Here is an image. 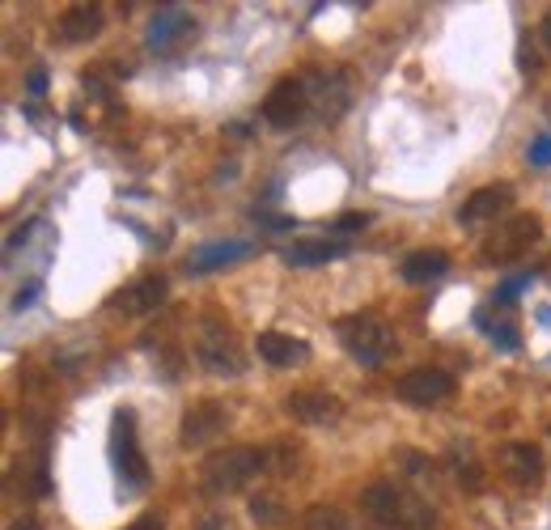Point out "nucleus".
<instances>
[{
	"mask_svg": "<svg viewBox=\"0 0 551 530\" xmlns=\"http://www.w3.org/2000/svg\"><path fill=\"white\" fill-rule=\"evenodd\" d=\"M395 391H399L403 403H412V408H433V403H441L454 391V378L446 374V369H412Z\"/></svg>",
	"mask_w": 551,
	"mask_h": 530,
	"instance_id": "11",
	"label": "nucleus"
},
{
	"mask_svg": "<svg viewBox=\"0 0 551 530\" xmlns=\"http://www.w3.org/2000/svg\"><path fill=\"white\" fill-rule=\"evenodd\" d=\"M26 90H30V98H43V94H47V73H43V68H30Z\"/></svg>",
	"mask_w": 551,
	"mask_h": 530,
	"instance_id": "31",
	"label": "nucleus"
},
{
	"mask_svg": "<svg viewBox=\"0 0 551 530\" xmlns=\"http://www.w3.org/2000/svg\"><path fill=\"white\" fill-rule=\"evenodd\" d=\"M475 323L488 331V340L501 348V352H518V348H522L518 327H509V323H488V310H475Z\"/></svg>",
	"mask_w": 551,
	"mask_h": 530,
	"instance_id": "23",
	"label": "nucleus"
},
{
	"mask_svg": "<svg viewBox=\"0 0 551 530\" xmlns=\"http://www.w3.org/2000/svg\"><path fill=\"white\" fill-rule=\"evenodd\" d=\"M306 115H310V98H306L301 77H289V81L272 85L268 98H263V119H268L272 128H297Z\"/></svg>",
	"mask_w": 551,
	"mask_h": 530,
	"instance_id": "10",
	"label": "nucleus"
},
{
	"mask_svg": "<svg viewBox=\"0 0 551 530\" xmlns=\"http://www.w3.org/2000/svg\"><path fill=\"white\" fill-rule=\"evenodd\" d=\"M81 85H85V94H94V98H102V102H111V85L102 81V73H90V68H85V73H81Z\"/></svg>",
	"mask_w": 551,
	"mask_h": 530,
	"instance_id": "28",
	"label": "nucleus"
},
{
	"mask_svg": "<svg viewBox=\"0 0 551 530\" xmlns=\"http://www.w3.org/2000/svg\"><path fill=\"white\" fill-rule=\"evenodd\" d=\"M128 530H166V518H162V514H140Z\"/></svg>",
	"mask_w": 551,
	"mask_h": 530,
	"instance_id": "32",
	"label": "nucleus"
},
{
	"mask_svg": "<svg viewBox=\"0 0 551 530\" xmlns=\"http://www.w3.org/2000/svg\"><path fill=\"white\" fill-rule=\"evenodd\" d=\"M191 13H183L179 5H166V9H157L153 13V22H149V43L153 47H170V43H179L183 34H191Z\"/></svg>",
	"mask_w": 551,
	"mask_h": 530,
	"instance_id": "19",
	"label": "nucleus"
},
{
	"mask_svg": "<svg viewBox=\"0 0 551 530\" xmlns=\"http://www.w3.org/2000/svg\"><path fill=\"white\" fill-rule=\"evenodd\" d=\"M543 34H547V39H551V17H543Z\"/></svg>",
	"mask_w": 551,
	"mask_h": 530,
	"instance_id": "36",
	"label": "nucleus"
},
{
	"mask_svg": "<svg viewBox=\"0 0 551 530\" xmlns=\"http://www.w3.org/2000/svg\"><path fill=\"white\" fill-rule=\"evenodd\" d=\"M513 204V187H479L471 200H462L458 208V225L462 229H475L484 221H496V212H505Z\"/></svg>",
	"mask_w": 551,
	"mask_h": 530,
	"instance_id": "14",
	"label": "nucleus"
},
{
	"mask_svg": "<svg viewBox=\"0 0 551 530\" xmlns=\"http://www.w3.org/2000/svg\"><path fill=\"white\" fill-rule=\"evenodd\" d=\"M166 293H170L166 276H136L132 285H123L119 293L106 297V310H115L123 318H145L166 302Z\"/></svg>",
	"mask_w": 551,
	"mask_h": 530,
	"instance_id": "9",
	"label": "nucleus"
},
{
	"mask_svg": "<svg viewBox=\"0 0 551 530\" xmlns=\"http://www.w3.org/2000/svg\"><path fill=\"white\" fill-rule=\"evenodd\" d=\"M297 450H301L297 441H276V446H268V450H263V454H268V471H272V475H289V471L301 463Z\"/></svg>",
	"mask_w": 551,
	"mask_h": 530,
	"instance_id": "25",
	"label": "nucleus"
},
{
	"mask_svg": "<svg viewBox=\"0 0 551 530\" xmlns=\"http://www.w3.org/2000/svg\"><path fill=\"white\" fill-rule=\"evenodd\" d=\"M301 85H306L310 111L323 123L344 119L348 102H352V85H348V77L340 73V68H331V73H306V77H301Z\"/></svg>",
	"mask_w": 551,
	"mask_h": 530,
	"instance_id": "6",
	"label": "nucleus"
},
{
	"mask_svg": "<svg viewBox=\"0 0 551 530\" xmlns=\"http://www.w3.org/2000/svg\"><path fill=\"white\" fill-rule=\"evenodd\" d=\"M501 471L509 475L518 488H530L543 475V450L535 446V441H509V446H501Z\"/></svg>",
	"mask_w": 551,
	"mask_h": 530,
	"instance_id": "12",
	"label": "nucleus"
},
{
	"mask_svg": "<svg viewBox=\"0 0 551 530\" xmlns=\"http://www.w3.org/2000/svg\"><path fill=\"white\" fill-rule=\"evenodd\" d=\"M361 509L386 530H433L437 526V509L429 501L416 497V492L403 484H390V480L369 484L361 492Z\"/></svg>",
	"mask_w": 551,
	"mask_h": 530,
	"instance_id": "1",
	"label": "nucleus"
},
{
	"mask_svg": "<svg viewBox=\"0 0 551 530\" xmlns=\"http://www.w3.org/2000/svg\"><path fill=\"white\" fill-rule=\"evenodd\" d=\"M195 357H200V365L212 369V374H242V365H246L234 327H225L221 318H204V323H200V335H195Z\"/></svg>",
	"mask_w": 551,
	"mask_h": 530,
	"instance_id": "5",
	"label": "nucleus"
},
{
	"mask_svg": "<svg viewBox=\"0 0 551 530\" xmlns=\"http://www.w3.org/2000/svg\"><path fill=\"white\" fill-rule=\"evenodd\" d=\"M111 467L128 488L149 484V463H145L140 441H136V412H128V408H119L115 424H111Z\"/></svg>",
	"mask_w": 551,
	"mask_h": 530,
	"instance_id": "4",
	"label": "nucleus"
},
{
	"mask_svg": "<svg viewBox=\"0 0 551 530\" xmlns=\"http://www.w3.org/2000/svg\"><path fill=\"white\" fill-rule=\"evenodd\" d=\"M34 297H39V285H26L22 293L13 297V310H26V306H34Z\"/></svg>",
	"mask_w": 551,
	"mask_h": 530,
	"instance_id": "33",
	"label": "nucleus"
},
{
	"mask_svg": "<svg viewBox=\"0 0 551 530\" xmlns=\"http://www.w3.org/2000/svg\"><path fill=\"white\" fill-rule=\"evenodd\" d=\"M301 530H348V518L335 505H314L301 518Z\"/></svg>",
	"mask_w": 551,
	"mask_h": 530,
	"instance_id": "24",
	"label": "nucleus"
},
{
	"mask_svg": "<svg viewBox=\"0 0 551 530\" xmlns=\"http://www.w3.org/2000/svg\"><path fill=\"white\" fill-rule=\"evenodd\" d=\"M259 471H268V454L259 446H229L204 458L200 467V488L208 497H221V492H238L242 484H251Z\"/></svg>",
	"mask_w": 551,
	"mask_h": 530,
	"instance_id": "2",
	"label": "nucleus"
},
{
	"mask_svg": "<svg viewBox=\"0 0 551 530\" xmlns=\"http://www.w3.org/2000/svg\"><path fill=\"white\" fill-rule=\"evenodd\" d=\"M446 463H450V471H454V480L467 488V492H479V488H484V467H479V458H475L471 446H450Z\"/></svg>",
	"mask_w": 551,
	"mask_h": 530,
	"instance_id": "21",
	"label": "nucleus"
},
{
	"mask_svg": "<svg viewBox=\"0 0 551 530\" xmlns=\"http://www.w3.org/2000/svg\"><path fill=\"white\" fill-rule=\"evenodd\" d=\"M255 348H259V357L268 365H276V369H293V365H301L310 357V344L297 340V335H284V331H259Z\"/></svg>",
	"mask_w": 551,
	"mask_h": 530,
	"instance_id": "16",
	"label": "nucleus"
},
{
	"mask_svg": "<svg viewBox=\"0 0 551 530\" xmlns=\"http://www.w3.org/2000/svg\"><path fill=\"white\" fill-rule=\"evenodd\" d=\"M535 238H539V217H530V212H513V217H505L501 225L492 229V238L484 242V259L488 263L518 259Z\"/></svg>",
	"mask_w": 551,
	"mask_h": 530,
	"instance_id": "8",
	"label": "nucleus"
},
{
	"mask_svg": "<svg viewBox=\"0 0 551 530\" xmlns=\"http://www.w3.org/2000/svg\"><path fill=\"white\" fill-rule=\"evenodd\" d=\"M340 340L348 348V357L373 369V365H382L390 352H395V331H390L382 318H373V314H352L340 323Z\"/></svg>",
	"mask_w": 551,
	"mask_h": 530,
	"instance_id": "3",
	"label": "nucleus"
},
{
	"mask_svg": "<svg viewBox=\"0 0 551 530\" xmlns=\"http://www.w3.org/2000/svg\"><path fill=\"white\" fill-rule=\"evenodd\" d=\"M13 530H43V526H39V522H34V518H22V522H17Z\"/></svg>",
	"mask_w": 551,
	"mask_h": 530,
	"instance_id": "35",
	"label": "nucleus"
},
{
	"mask_svg": "<svg viewBox=\"0 0 551 530\" xmlns=\"http://www.w3.org/2000/svg\"><path fill=\"white\" fill-rule=\"evenodd\" d=\"M526 157H530V166H551V132H543V136L530 140Z\"/></svg>",
	"mask_w": 551,
	"mask_h": 530,
	"instance_id": "27",
	"label": "nucleus"
},
{
	"mask_svg": "<svg viewBox=\"0 0 551 530\" xmlns=\"http://www.w3.org/2000/svg\"><path fill=\"white\" fill-rule=\"evenodd\" d=\"M284 412L301 424H335L344 416V403L327 391H297V395L284 399Z\"/></svg>",
	"mask_w": 551,
	"mask_h": 530,
	"instance_id": "13",
	"label": "nucleus"
},
{
	"mask_svg": "<svg viewBox=\"0 0 551 530\" xmlns=\"http://www.w3.org/2000/svg\"><path fill=\"white\" fill-rule=\"evenodd\" d=\"M246 509H251V522L263 530H276V526H284V518H289V509H284V501L276 492H255Z\"/></svg>",
	"mask_w": 551,
	"mask_h": 530,
	"instance_id": "22",
	"label": "nucleus"
},
{
	"mask_svg": "<svg viewBox=\"0 0 551 530\" xmlns=\"http://www.w3.org/2000/svg\"><path fill=\"white\" fill-rule=\"evenodd\" d=\"M280 255H284V263H293V268H318V263L344 259L348 242H340V238H301L293 246H284Z\"/></svg>",
	"mask_w": 551,
	"mask_h": 530,
	"instance_id": "17",
	"label": "nucleus"
},
{
	"mask_svg": "<svg viewBox=\"0 0 551 530\" xmlns=\"http://www.w3.org/2000/svg\"><path fill=\"white\" fill-rule=\"evenodd\" d=\"M229 429V408L221 399H200L191 403L183 412V424H179V441L183 450H200V446H212L221 433Z\"/></svg>",
	"mask_w": 551,
	"mask_h": 530,
	"instance_id": "7",
	"label": "nucleus"
},
{
	"mask_svg": "<svg viewBox=\"0 0 551 530\" xmlns=\"http://www.w3.org/2000/svg\"><path fill=\"white\" fill-rule=\"evenodd\" d=\"M200 530H229V526H225L221 518H204V522H200Z\"/></svg>",
	"mask_w": 551,
	"mask_h": 530,
	"instance_id": "34",
	"label": "nucleus"
},
{
	"mask_svg": "<svg viewBox=\"0 0 551 530\" xmlns=\"http://www.w3.org/2000/svg\"><path fill=\"white\" fill-rule=\"evenodd\" d=\"M251 251H255V246L246 242V238L208 242V246H200V251H195V255L187 259V272H195V276H204V272H221V268H229V263H242Z\"/></svg>",
	"mask_w": 551,
	"mask_h": 530,
	"instance_id": "15",
	"label": "nucleus"
},
{
	"mask_svg": "<svg viewBox=\"0 0 551 530\" xmlns=\"http://www.w3.org/2000/svg\"><path fill=\"white\" fill-rule=\"evenodd\" d=\"M102 26H106V17H102L98 5H73V9H64V17H60L56 30H60V39H64L68 47H77V43L98 39Z\"/></svg>",
	"mask_w": 551,
	"mask_h": 530,
	"instance_id": "18",
	"label": "nucleus"
},
{
	"mask_svg": "<svg viewBox=\"0 0 551 530\" xmlns=\"http://www.w3.org/2000/svg\"><path fill=\"white\" fill-rule=\"evenodd\" d=\"M446 268H450V259L441 255V251H416V255H407V259H403V268H399V272H403L407 285H424V280H437Z\"/></svg>",
	"mask_w": 551,
	"mask_h": 530,
	"instance_id": "20",
	"label": "nucleus"
},
{
	"mask_svg": "<svg viewBox=\"0 0 551 530\" xmlns=\"http://www.w3.org/2000/svg\"><path fill=\"white\" fill-rule=\"evenodd\" d=\"M365 225H369V212H344V217L335 221L340 234H352V229H365Z\"/></svg>",
	"mask_w": 551,
	"mask_h": 530,
	"instance_id": "30",
	"label": "nucleus"
},
{
	"mask_svg": "<svg viewBox=\"0 0 551 530\" xmlns=\"http://www.w3.org/2000/svg\"><path fill=\"white\" fill-rule=\"evenodd\" d=\"M530 289V276L522 272V276H509L505 280V285L501 289H496V302H501V306H513V302H518V297Z\"/></svg>",
	"mask_w": 551,
	"mask_h": 530,
	"instance_id": "26",
	"label": "nucleus"
},
{
	"mask_svg": "<svg viewBox=\"0 0 551 530\" xmlns=\"http://www.w3.org/2000/svg\"><path fill=\"white\" fill-rule=\"evenodd\" d=\"M518 64H522V73H535V68L543 64V56H539L535 47H530V34H526L522 47H518Z\"/></svg>",
	"mask_w": 551,
	"mask_h": 530,
	"instance_id": "29",
	"label": "nucleus"
}]
</instances>
